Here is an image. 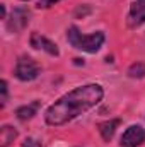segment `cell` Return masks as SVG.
I'll return each instance as SVG.
<instances>
[{
    "label": "cell",
    "mask_w": 145,
    "mask_h": 147,
    "mask_svg": "<svg viewBox=\"0 0 145 147\" xmlns=\"http://www.w3.org/2000/svg\"><path fill=\"white\" fill-rule=\"evenodd\" d=\"M128 75H130L132 79H142V77H145V63L137 62V63L130 65V69H128Z\"/></svg>",
    "instance_id": "obj_11"
},
{
    "label": "cell",
    "mask_w": 145,
    "mask_h": 147,
    "mask_svg": "<svg viewBox=\"0 0 145 147\" xmlns=\"http://www.w3.org/2000/svg\"><path fill=\"white\" fill-rule=\"evenodd\" d=\"M104 91L99 84H85L80 87H75L73 91L62 96L58 101H55L44 115V120L51 127H60L73 118L84 115L85 111L94 108L103 101Z\"/></svg>",
    "instance_id": "obj_1"
},
{
    "label": "cell",
    "mask_w": 145,
    "mask_h": 147,
    "mask_svg": "<svg viewBox=\"0 0 145 147\" xmlns=\"http://www.w3.org/2000/svg\"><path fill=\"white\" fill-rule=\"evenodd\" d=\"M38 108H39V101H34V103H31V105L21 106L19 110L15 111V115H17L19 120H31V118L36 115Z\"/></svg>",
    "instance_id": "obj_10"
},
{
    "label": "cell",
    "mask_w": 145,
    "mask_h": 147,
    "mask_svg": "<svg viewBox=\"0 0 145 147\" xmlns=\"http://www.w3.org/2000/svg\"><path fill=\"white\" fill-rule=\"evenodd\" d=\"M145 142V130L140 125H132L121 135V147H138Z\"/></svg>",
    "instance_id": "obj_5"
},
{
    "label": "cell",
    "mask_w": 145,
    "mask_h": 147,
    "mask_svg": "<svg viewBox=\"0 0 145 147\" xmlns=\"http://www.w3.org/2000/svg\"><path fill=\"white\" fill-rule=\"evenodd\" d=\"M118 125H119V120H108V121L99 123V127H97V128H99V134H101L103 140L109 142V140L114 137V132H116Z\"/></svg>",
    "instance_id": "obj_8"
},
{
    "label": "cell",
    "mask_w": 145,
    "mask_h": 147,
    "mask_svg": "<svg viewBox=\"0 0 145 147\" xmlns=\"http://www.w3.org/2000/svg\"><path fill=\"white\" fill-rule=\"evenodd\" d=\"M0 14H2V19H5V5H0Z\"/></svg>",
    "instance_id": "obj_15"
},
{
    "label": "cell",
    "mask_w": 145,
    "mask_h": 147,
    "mask_svg": "<svg viewBox=\"0 0 145 147\" xmlns=\"http://www.w3.org/2000/svg\"><path fill=\"white\" fill-rule=\"evenodd\" d=\"M29 17H31V12L26 7H17L12 10L10 17L7 19V28L12 33H19V31L26 29V26L29 24Z\"/></svg>",
    "instance_id": "obj_4"
},
{
    "label": "cell",
    "mask_w": 145,
    "mask_h": 147,
    "mask_svg": "<svg viewBox=\"0 0 145 147\" xmlns=\"http://www.w3.org/2000/svg\"><path fill=\"white\" fill-rule=\"evenodd\" d=\"M128 22L130 26H140L145 22V0H137L130 7L128 14Z\"/></svg>",
    "instance_id": "obj_7"
},
{
    "label": "cell",
    "mask_w": 145,
    "mask_h": 147,
    "mask_svg": "<svg viewBox=\"0 0 145 147\" xmlns=\"http://www.w3.org/2000/svg\"><path fill=\"white\" fill-rule=\"evenodd\" d=\"M67 39H68V43L72 45L73 48H77V50H82V51H87V53H96V51L101 50L106 36L101 31L85 36V34H82L79 31L77 26H70L67 29Z\"/></svg>",
    "instance_id": "obj_2"
},
{
    "label": "cell",
    "mask_w": 145,
    "mask_h": 147,
    "mask_svg": "<svg viewBox=\"0 0 145 147\" xmlns=\"http://www.w3.org/2000/svg\"><path fill=\"white\" fill-rule=\"evenodd\" d=\"M56 2H60V0H38V9H48V7L55 5Z\"/></svg>",
    "instance_id": "obj_13"
},
{
    "label": "cell",
    "mask_w": 145,
    "mask_h": 147,
    "mask_svg": "<svg viewBox=\"0 0 145 147\" xmlns=\"http://www.w3.org/2000/svg\"><path fill=\"white\" fill-rule=\"evenodd\" d=\"M14 74L19 80H24V82H29V80H34L38 75H39V65L33 58L29 57H22L17 60L15 63V69Z\"/></svg>",
    "instance_id": "obj_3"
},
{
    "label": "cell",
    "mask_w": 145,
    "mask_h": 147,
    "mask_svg": "<svg viewBox=\"0 0 145 147\" xmlns=\"http://www.w3.org/2000/svg\"><path fill=\"white\" fill-rule=\"evenodd\" d=\"M29 43H31V46H34L38 50H44L46 53H50V55H53V57H58V55H60L58 46H56L53 41H50L46 36L39 34V33H33L31 38H29Z\"/></svg>",
    "instance_id": "obj_6"
},
{
    "label": "cell",
    "mask_w": 145,
    "mask_h": 147,
    "mask_svg": "<svg viewBox=\"0 0 145 147\" xmlns=\"http://www.w3.org/2000/svg\"><path fill=\"white\" fill-rule=\"evenodd\" d=\"M22 147H41V142L36 139H26L22 142Z\"/></svg>",
    "instance_id": "obj_14"
},
{
    "label": "cell",
    "mask_w": 145,
    "mask_h": 147,
    "mask_svg": "<svg viewBox=\"0 0 145 147\" xmlns=\"http://www.w3.org/2000/svg\"><path fill=\"white\" fill-rule=\"evenodd\" d=\"M0 89H2V106L7 103V96H9V91H7V80H2L0 82Z\"/></svg>",
    "instance_id": "obj_12"
},
{
    "label": "cell",
    "mask_w": 145,
    "mask_h": 147,
    "mask_svg": "<svg viewBox=\"0 0 145 147\" xmlns=\"http://www.w3.org/2000/svg\"><path fill=\"white\" fill-rule=\"evenodd\" d=\"M17 137V130L12 128L10 125H3L0 130V147H7L9 144H12Z\"/></svg>",
    "instance_id": "obj_9"
}]
</instances>
